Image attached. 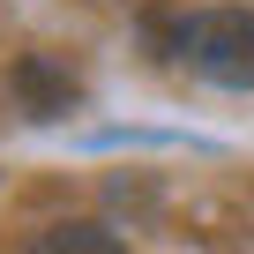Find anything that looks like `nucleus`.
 Returning <instances> with one entry per match:
<instances>
[{"mask_svg": "<svg viewBox=\"0 0 254 254\" xmlns=\"http://www.w3.org/2000/svg\"><path fill=\"white\" fill-rule=\"evenodd\" d=\"M172 53L202 82H217V90H254V8H202V15H187Z\"/></svg>", "mask_w": 254, "mask_h": 254, "instance_id": "nucleus-1", "label": "nucleus"}, {"mask_svg": "<svg viewBox=\"0 0 254 254\" xmlns=\"http://www.w3.org/2000/svg\"><path fill=\"white\" fill-rule=\"evenodd\" d=\"M15 90H23L30 120H60V112L75 105V82H67V75H60L53 60H38V53H30L23 67H15Z\"/></svg>", "mask_w": 254, "mask_h": 254, "instance_id": "nucleus-2", "label": "nucleus"}, {"mask_svg": "<svg viewBox=\"0 0 254 254\" xmlns=\"http://www.w3.org/2000/svg\"><path fill=\"white\" fill-rule=\"evenodd\" d=\"M30 254H127L105 224H90V217H67V224H45L38 239H30Z\"/></svg>", "mask_w": 254, "mask_h": 254, "instance_id": "nucleus-3", "label": "nucleus"}]
</instances>
